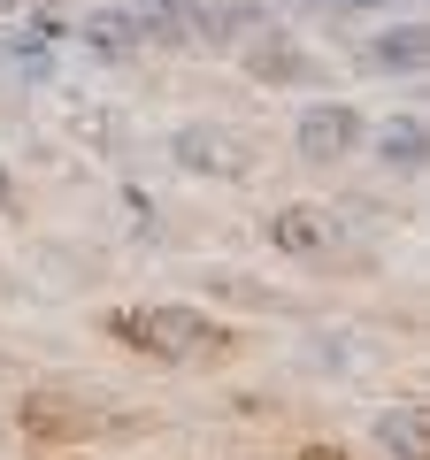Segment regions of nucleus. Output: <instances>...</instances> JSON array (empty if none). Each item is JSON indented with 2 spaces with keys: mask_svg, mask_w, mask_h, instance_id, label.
I'll list each match as a JSON object with an SVG mask.
<instances>
[{
  "mask_svg": "<svg viewBox=\"0 0 430 460\" xmlns=\"http://www.w3.org/2000/svg\"><path fill=\"white\" fill-rule=\"evenodd\" d=\"M123 345L154 353V361H215V353H231V330L208 323L200 307H116L108 314Z\"/></svg>",
  "mask_w": 430,
  "mask_h": 460,
  "instance_id": "1",
  "label": "nucleus"
},
{
  "mask_svg": "<svg viewBox=\"0 0 430 460\" xmlns=\"http://www.w3.org/2000/svg\"><path fill=\"white\" fill-rule=\"evenodd\" d=\"M292 146L308 154V162H346V154L362 146V108H346V100H315V108H300Z\"/></svg>",
  "mask_w": 430,
  "mask_h": 460,
  "instance_id": "2",
  "label": "nucleus"
},
{
  "mask_svg": "<svg viewBox=\"0 0 430 460\" xmlns=\"http://www.w3.org/2000/svg\"><path fill=\"white\" fill-rule=\"evenodd\" d=\"M177 162L200 169V177H238V169H246V138L223 131V123H184L177 131Z\"/></svg>",
  "mask_w": 430,
  "mask_h": 460,
  "instance_id": "3",
  "label": "nucleus"
},
{
  "mask_svg": "<svg viewBox=\"0 0 430 460\" xmlns=\"http://www.w3.org/2000/svg\"><path fill=\"white\" fill-rule=\"evenodd\" d=\"M377 445L392 460H430V422H423V407H384L377 414Z\"/></svg>",
  "mask_w": 430,
  "mask_h": 460,
  "instance_id": "4",
  "label": "nucleus"
},
{
  "mask_svg": "<svg viewBox=\"0 0 430 460\" xmlns=\"http://www.w3.org/2000/svg\"><path fill=\"white\" fill-rule=\"evenodd\" d=\"M269 238H277L284 253H323V238H331V223H323V208H284L277 223H269Z\"/></svg>",
  "mask_w": 430,
  "mask_h": 460,
  "instance_id": "5",
  "label": "nucleus"
},
{
  "mask_svg": "<svg viewBox=\"0 0 430 460\" xmlns=\"http://www.w3.org/2000/svg\"><path fill=\"white\" fill-rule=\"evenodd\" d=\"M100 414H77V407H62V399H23V429H39V438H85Z\"/></svg>",
  "mask_w": 430,
  "mask_h": 460,
  "instance_id": "6",
  "label": "nucleus"
},
{
  "mask_svg": "<svg viewBox=\"0 0 430 460\" xmlns=\"http://www.w3.org/2000/svg\"><path fill=\"white\" fill-rule=\"evenodd\" d=\"M423 146H430V138H423V123H415V115L384 123V138H377V154H384L392 169H415V162H423Z\"/></svg>",
  "mask_w": 430,
  "mask_h": 460,
  "instance_id": "7",
  "label": "nucleus"
},
{
  "mask_svg": "<svg viewBox=\"0 0 430 460\" xmlns=\"http://www.w3.org/2000/svg\"><path fill=\"white\" fill-rule=\"evenodd\" d=\"M369 69H423V31H384L369 47Z\"/></svg>",
  "mask_w": 430,
  "mask_h": 460,
  "instance_id": "8",
  "label": "nucleus"
},
{
  "mask_svg": "<svg viewBox=\"0 0 430 460\" xmlns=\"http://www.w3.org/2000/svg\"><path fill=\"white\" fill-rule=\"evenodd\" d=\"M93 47H100V54L139 47V16H100V23H93Z\"/></svg>",
  "mask_w": 430,
  "mask_h": 460,
  "instance_id": "9",
  "label": "nucleus"
},
{
  "mask_svg": "<svg viewBox=\"0 0 430 460\" xmlns=\"http://www.w3.org/2000/svg\"><path fill=\"white\" fill-rule=\"evenodd\" d=\"M254 69H262V77H308V62L284 54V47H262V54H254Z\"/></svg>",
  "mask_w": 430,
  "mask_h": 460,
  "instance_id": "10",
  "label": "nucleus"
},
{
  "mask_svg": "<svg viewBox=\"0 0 430 460\" xmlns=\"http://www.w3.org/2000/svg\"><path fill=\"white\" fill-rule=\"evenodd\" d=\"M300 460H346V453H338V445H308Z\"/></svg>",
  "mask_w": 430,
  "mask_h": 460,
  "instance_id": "11",
  "label": "nucleus"
},
{
  "mask_svg": "<svg viewBox=\"0 0 430 460\" xmlns=\"http://www.w3.org/2000/svg\"><path fill=\"white\" fill-rule=\"evenodd\" d=\"M8 192H16V184H8V169H0V208H8Z\"/></svg>",
  "mask_w": 430,
  "mask_h": 460,
  "instance_id": "12",
  "label": "nucleus"
},
{
  "mask_svg": "<svg viewBox=\"0 0 430 460\" xmlns=\"http://www.w3.org/2000/svg\"><path fill=\"white\" fill-rule=\"evenodd\" d=\"M0 16H16V0H0Z\"/></svg>",
  "mask_w": 430,
  "mask_h": 460,
  "instance_id": "13",
  "label": "nucleus"
},
{
  "mask_svg": "<svg viewBox=\"0 0 430 460\" xmlns=\"http://www.w3.org/2000/svg\"><path fill=\"white\" fill-rule=\"evenodd\" d=\"M362 8H377V0H362Z\"/></svg>",
  "mask_w": 430,
  "mask_h": 460,
  "instance_id": "14",
  "label": "nucleus"
}]
</instances>
